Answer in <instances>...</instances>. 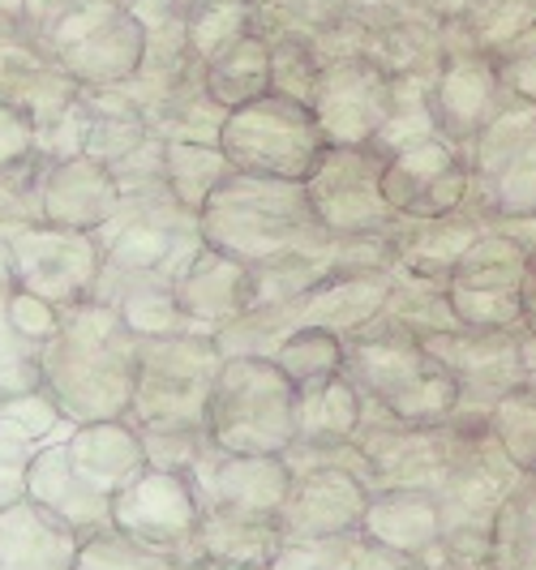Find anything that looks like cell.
Segmentation results:
<instances>
[{"label": "cell", "mask_w": 536, "mask_h": 570, "mask_svg": "<svg viewBox=\"0 0 536 570\" xmlns=\"http://www.w3.org/2000/svg\"><path fill=\"white\" fill-rule=\"evenodd\" d=\"M528 27H536V0H477V9L464 18V30L480 52H503Z\"/></svg>", "instance_id": "38"}, {"label": "cell", "mask_w": 536, "mask_h": 570, "mask_svg": "<svg viewBox=\"0 0 536 570\" xmlns=\"http://www.w3.org/2000/svg\"><path fill=\"white\" fill-rule=\"evenodd\" d=\"M60 438H65V433H60ZM60 438L43 442V446L30 455L27 498L39 502L48 514H57L60 523H69L86 541V537L113 528V498H104V493H95L90 485L78 481V472L69 468V459L60 451Z\"/></svg>", "instance_id": "23"}, {"label": "cell", "mask_w": 536, "mask_h": 570, "mask_svg": "<svg viewBox=\"0 0 536 570\" xmlns=\"http://www.w3.org/2000/svg\"><path fill=\"white\" fill-rule=\"evenodd\" d=\"M224 352L215 335H155L138 340V382L129 425L150 433H206V400Z\"/></svg>", "instance_id": "5"}, {"label": "cell", "mask_w": 536, "mask_h": 570, "mask_svg": "<svg viewBox=\"0 0 536 570\" xmlns=\"http://www.w3.org/2000/svg\"><path fill=\"white\" fill-rule=\"evenodd\" d=\"M266 43H271V95L310 104L318 73H322V60L313 52V43L310 39H296V35L266 39Z\"/></svg>", "instance_id": "40"}, {"label": "cell", "mask_w": 536, "mask_h": 570, "mask_svg": "<svg viewBox=\"0 0 536 570\" xmlns=\"http://www.w3.org/2000/svg\"><path fill=\"white\" fill-rule=\"evenodd\" d=\"M198 232L206 245L250 266L283 257H327L335 266V236L313 215V202L301 180L232 168L215 185V194L202 202Z\"/></svg>", "instance_id": "2"}, {"label": "cell", "mask_w": 536, "mask_h": 570, "mask_svg": "<svg viewBox=\"0 0 536 570\" xmlns=\"http://www.w3.org/2000/svg\"><path fill=\"white\" fill-rule=\"evenodd\" d=\"M343 356H348V343H343L339 331H327V326H296L271 352V361L288 373V382L296 391L343 373Z\"/></svg>", "instance_id": "31"}, {"label": "cell", "mask_w": 536, "mask_h": 570, "mask_svg": "<svg viewBox=\"0 0 536 570\" xmlns=\"http://www.w3.org/2000/svg\"><path fill=\"white\" fill-rule=\"evenodd\" d=\"M185 476L198 493L202 511L262 514V519L280 514L292 485L283 455H232L220 446H206Z\"/></svg>", "instance_id": "18"}, {"label": "cell", "mask_w": 536, "mask_h": 570, "mask_svg": "<svg viewBox=\"0 0 536 570\" xmlns=\"http://www.w3.org/2000/svg\"><path fill=\"white\" fill-rule=\"evenodd\" d=\"M519 326L536 340V245H528V271H524V296H519Z\"/></svg>", "instance_id": "51"}, {"label": "cell", "mask_w": 536, "mask_h": 570, "mask_svg": "<svg viewBox=\"0 0 536 570\" xmlns=\"http://www.w3.org/2000/svg\"><path fill=\"white\" fill-rule=\"evenodd\" d=\"M343 570H429V567H425V558L396 553V549L373 544L357 532V537H352V549H348V567Z\"/></svg>", "instance_id": "50"}, {"label": "cell", "mask_w": 536, "mask_h": 570, "mask_svg": "<svg viewBox=\"0 0 536 570\" xmlns=\"http://www.w3.org/2000/svg\"><path fill=\"white\" fill-rule=\"evenodd\" d=\"M425 347L459 382V407H477L480 400L494 407L510 386L524 382V340L515 331L451 326V331L425 335Z\"/></svg>", "instance_id": "17"}, {"label": "cell", "mask_w": 536, "mask_h": 570, "mask_svg": "<svg viewBox=\"0 0 536 570\" xmlns=\"http://www.w3.org/2000/svg\"><path fill=\"white\" fill-rule=\"evenodd\" d=\"M43 168H48V159L35 155L18 168L0 171V236H13V232L43 224V202H39Z\"/></svg>", "instance_id": "37"}, {"label": "cell", "mask_w": 536, "mask_h": 570, "mask_svg": "<svg viewBox=\"0 0 536 570\" xmlns=\"http://www.w3.org/2000/svg\"><path fill=\"white\" fill-rule=\"evenodd\" d=\"M4 317L22 331V335H30V340L48 343L52 335H57L60 326V309L57 305H48L43 296H35V292H13V301H9V309H4Z\"/></svg>", "instance_id": "48"}, {"label": "cell", "mask_w": 536, "mask_h": 570, "mask_svg": "<svg viewBox=\"0 0 536 570\" xmlns=\"http://www.w3.org/2000/svg\"><path fill=\"white\" fill-rule=\"evenodd\" d=\"M498 57V69H503V82L515 99L524 104H536V27H528L519 39H510Z\"/></svg>", "instance_id": "45"}, {"label": "cell", "mask_w": 536, "mask_h": 570, "mask_svg": "<svg viewBox=\"0 0 536 570\" xmlns=\"http://www.w3.org/2000/svg\"><path fill=\"white\" fill-rule=\"evenodd\" d=\"M0 9L4 13H22V0H0Z\"/></svg>", "instance_id": "55"}, {"label": "cell", "mask_w": 536, "mask_h": 570, "mask_svg": "<svg viewBox=\"0 0 536 570\" xmlns=\"http://www.w3.org/2000/svg\"><path fill=\"white\" fill-rule=\"evenodd\" d=\"M39 202H43V224L99 232L120 206V185L108 164L90 155H74V159H57L43 168Z\"/></svg>", "instance_id": "21"}, {"label": "cell", "mask_w": 536, "mask_h": 570, "mask_svg": "<svg viewBox=\"0 0 536 570\" xmlns=\"http://www.w3.org/2000/svg\"><path fill=\"white\" fill-rule=\"evenodd\" d=\"M343 9H352V13H378V9H396L403 0H339Z\"/></svg>", "instance_id": "54"}, {"label": "cell", "mask_w": 536, "mask_h": 570, "mask_svg": "<svg viewBox=\"0 0 536 570\" xmlns=\"http://www.w3.org/2000/svg\"><path fill=\"white\" fill-rule=\"evenodd\" d=\"M313 215L331 236H387L399 228L391 202L382 194V155L373 146H327L318 168L301 180Z\"/></svg>", "instance_id": "9"}, {"label": "cell", "mask_w": 536, "mask_h": 570, "mask_svg": "<svg viewBox=\"0 0 536 570\" xmlns=\"http://www.w3.org/2000/svg\"><path fill=\"white\" fill-rule=\"evenodd\" d=\"M232 164L224 150L211 142H164V180H168L172 198L185 210L198 215L202 202L215 194V185L224 180Z\"/></svg>", "instance_id": "32"}, {"label": "cell", "mask_w": 536, "mask_h": 570, "mask_svg": "<svg viewBox=\"0 0 536 570\" xmlns=\"http://www.w3.org/2000/svg\"><path fill=\"white\" fill-rule=\"evenodd\" d=\"M86 104V142L82 155L99 164H116L129 150H138L150 138V125L134 99H125L120 86H82Z\"/></svg>", "instance_id": "27"}, {"label": "cell", "mask_w": 536, "mask_h": 570, "mask_svg": "<svg viewBox=\"0 0 536 570\" xmlns=\"http://www.w3.org/2000/svg\"><path fill=\"white\" fill-rule=\"evenodd\" d=\"M327 146L331 142L313 120L310 104L283 99L271 90L232 108L220 129V150L232 168L280 180H305Z\"/></svg>", "instance_id": "6"}, {"label": "cell", "mask_w": 536, "mask_h": 570, "mask_svg": "<svg viewBox=\"0 0 536 570\" xmlns=\"http://www.w3.org/2000/svg\"><path fill=\"white\" fill-rule=\"evenodd\" d=\"M0 13H4V9H0Z\"/></svg>", "instance_id": "56"}, {"label": "cell", "mask_w": 536, "mask_h": 570, "mask_svg": "<svg viewBox=\"0 0 536 570\" xmlns=\"http://www.w3.org/2000/svg\"><path fill=\"white\" fill-rule=\"evenodd\" d=\"M69 421L60 416L57 400L39 386V391H30V395H18V400H4L0 403V433H9V438H22L30 446H43V442H52L60 433H69Z\"/></svg>", "instance_id": "41"}, {"label": "cell", "mask_w": 536, "mask_h": 570, "mask_svg": "<svg viewBox=\"0 0 536 570\" xmlns=\"http://www.w3.org/2000/svg\"><path fill=\"white\" fill-rule=\"evenodd\" d=\"M206 433L232 455H283L296 442V386L271 356H224L206 400Z\"/></svg>", "instance_id": "4"}, {"label": "cell", "mask_w": 536, "mask_h": 570, "mask_svg": "<svg viewBox=\"0 0 536 570\" xmlns=\"http://www.w3.org/2000/svg\"><path fill=\"white\" fill-rule=\"evenodd\" d=\"M35 451H39V446L0 433V507H13V502L27 498V472H30V455H35Z\"/></svg>", "instance_id": "49"}, {"label": "cell", "mask_w": 536, "mask_h": 570, "mask_svg": "<svg viewBox=\"0 0 536 570\" xmlns=\"http://www.w3.org/2000/svg\"><path fill=\"white\" fill-rule=\"evenodd\" d=\"M198 519H202V502L185 472L146 468L138 481H129L113 498L116 532L150 544V549H164V553H176L181 544H189Z\"/></svg>", "instance_id": "16"}, {"label": "cell", "mask_w": 536, "mask_h": 570, "mask_svg": "<svg viewBox=\"0 0 536 570\" xmlns=\"http://www.w3.org/2000/svg\"><path fill=\"white\" fill-rule=\"evenodd\" d=\"M331 146H369L396 112V78L366 52L322 65L310 99Z\"/></svg>", "instance_id": "11"}, {"label": "cell", "mask_w": 536, "mask_h": 570, "mask_svg": "<svg viewBox=\"0 0 536 570\" xmlns=\"http://www.w3.org/2000/svg\"><path fill=\"white\" fill-rule=\"evenodd\" d=\"M515 95L503 82L494 52L480 48H447L429 78V116L433 129L451 142L468 146L498 112H507Z\"/></svg>", "instance_id": "13"}, {"label": "cell", "mask_w": 536, "mask_h": 570, "mask_svg": "<svg viewBox=\"0 0 536 570\" xmlns=\"http://www.w3.org/2000/svg\"><path fill=\"white\" fill-rule=\"evenodd\" d=\"M74 570H185L172 553L150 549V544L134 541L116 528H104L95 537L78 544V562Z\"/></svg>", "instance_id": "36"}, {"label": "cell", "mask_w": 536, "mask_h": 570, "mask_svg": "<svg viewBox=\"0 0 536 570\" xmlns=\"http://www.w3.org/2000/svg\"><path fill=\"white\" fill-rule=\"evenodd\" d=\"M82 142H86V104H82V90H78V99H74L57 120H48V125L39 129V155H43L48 164L74 159V155H82Z\"/></svg>", "instance_id": "44"}, {"label": "cell", "mask_w": 536, "mask_h": 570, "mask_svg": "<svg viewBox=\"0 0 536 570\" xmlns=\"http://www.w3.org/2000/svg\"><path fill=\"white\" fill-rule=\"evenodd\" d=\"M176 301L198 335H220L227 322L254 309V271L250 262L202 240L189 271L176 279Z\"/></svg>", "instance_id": "20"}, {"label": "cell", "mask_w": 536, "mask_h": 570, "mask_svg": "<svg viewBox=\"0 0 536 570\" xmlns=\"http://www.w3.org/2000/svg\"><path fill=\"white\" fill-rule=\"evenodd\" d=\"M39 39L78 86L129 82L146 57V30L120 0L65 9L39 27Z\"/></svg>", "instance_id": "7"}, {"label": "cell", "mask_w": 536, "mask_h": 570, "mask_svg": "<svg viewBox=\"0 0 536 570\" xmlns=\"http://www.w3.org/2000/svg\"><path fill=\"white\" fill-rule=\"evenodd\" d=\"M361 412H366V395L348 373L301 386L296 391V438H305V442H352L357 429H361Z\"/></svg>", "instance_id": "28"}, {"label": "cell", "mask_w": 536, "mask_h": 570, "mask_svg": "<svg viewBox=\"0 0 536 570\" xmlns=\"http://www.w3.org/2000/svg\"><path fill=\"white\" fill-rule=\"evenodd\" d=\"M369 493L373 489L352 472V468H310L296 472L288 498L280 507L283 541H335V537H357L366 519Z\"/></svg>", "instance_id": "15"}, {"label": "cell", "mask_w": 536, "mask_h": 570, "mask_svg": "<svg viewBox=\"0 0 536 570\" xmlns=\"http://www.w3.org/2000/svg\"><path fill=\"white\" fill-rule=\"evenodd\" d=\"M82 86L69 78V69L60 65L48 43L27 27L22 13H0V99L13 104L18 112L35 120V129H43L48 120H57Z\"/></svg>", "instance_id": "14"}, {"label": "cell", "mask_w": 536, "mask_h": 570, "mask_svg": "<svg viewBox=\"0 0 536 570\" xmlns=\"http://www.w3.org/2000/svg\"><path fill=\"white\" fill-rule=\"evenodd\" d=\"M250 9H254L257 35H266V39L296 35L310 43H318L348 13L339 0H250Z\"/></svg>", "instance_id": "35"}, {"label": "cell", "mask_w": 536, "mask_h": 570, "mask_svg": "<svg viewBox=\"0 0 536 570\" xmlns=\"http://www.w3.org/2000/svg\"><path fill=\"white\" fill-rule=\"evenodd\" d=\"M283 544L280 519L232 511H202L189 544L172 558L185 570H266Z\"/></svg>", "instance_id": "19"}, {"label": "cell", "mask_w": 536, "mask_h": 570, "mask_svg": "<svg viewBox=\"0 0 536 570\" xmlns=\"http://www.w3.org/2000/svg\"><path fill=\"white\" fill-rule=\"evenodd\" d=\"M35 155H39V129H35V120L0 99V171L18 168V164H27Z\"/></svg>", "instance_id": "47"}, {"label": "cell", "mask_w": 536, "mask_h": 570, "mask_svg": "<svg viewBox=\"0 0 536 570\" xmlns=\"http://www.w3.org/2000/svg\"><path fill=\"white\" fill-rule=\"evenodd\" d=\"M361 537L373 544H387L396 553L425 558L442 541V507L433 489L417 485H387L369 493Z\"/></svg>", "instance_id": "24"}, {"label": "cell", "mask_w": 536, "mask_h": 570, "mask_svg": "<svg viewBox=\"0 0 536 570\" xmlns=\"http://www.w3.org/2000/svg\"><path fill=\"white\" fill-rule=\"evenodd\" d=\"M104 305H113L120 322L138 335V340H155V335H185L194 331V322L185 317L181 301H176V284L172 279H129V284L113 287L108 296H99ZM198 335V331H194Z\"/></svg>", "instance_id": "30"}, {"label": "cell", "mask_w": 536, "mask_h": 570, "mask_svg": "<svg viewBox=\"0 0 536 570\" xmlns=\"http://www.w3.org/2000/svg\"><path fill=\"white\" fill-rule=\"evenodd\" d=\"M528 245L510 228L480 232L447 275V301L459 326L472 331H515L524 296Z\"/></svg>", "instance_id": "8"}, {"label": "cell", "mask_w": 536, "mask_h": 570, "mask_svg": "<svg viewBox=\"0 0 536 570\" xmlns=\"http://www.w3.org/2000/svg\"><path fill=\"white\" fill-rule=\"evenodd\" d=\"M43 386V343L22 335L0 314V403Z\"/></svg>", "instance_id": "39"}, {"label": "cell", "mask_w": 536, "mask_h": 570, "mask_svg": "<svg viewBox=\"0 0 536 570\" xmlns=\"http://www.w3.org/2000/svg\"><path fill=\"white\" fill-rule=\"evenodd\" d=\"M348 549H352V537H335V541H283L275 562L266 570H343L348 567Z\"/></svg>", "instance_id": "43"}, {"label": "cell", "mask_w": 536, "mask_h": 570, "mask_svg": "<svg viewBox=\"0 0 536 570\" xmlns=\"http://www.w3.org/2000/svg\"><path fill=\"white\" fill-rule=\"evenodd\" d=\"M348 356L343 373L361 386V395L387 407L403 425H442L459 407V382L451 370L417 340L387 317H373L343 335Z\"/></svg>", "instance_id": "3"}, {"label": "cell", "mask_w": 536, "mask_h": 570, "mask_svg": "<svg viewBox=\"0 0 536 570\" xmlns=\"http://www.w3.org/2000/svg\"><path fill=\"white\" fill-rule=\"evenodd\" d=\"M18 292V271H13V249H9V236H0V314L9 309Z\"/></svg>", "instance_id": "52"}, {"label": "cell", "mask_w": 536, "mask_h": 570, "mask_svg": "<svg viewBox=\"0 0 536 570\" xmlns=\"http://www.w3.org/2000/svg\"><path fill=\"white\" fill-rule=\"evenodd\" d=\"M206 60H198L194 52L185 57L181 73L172 78L168 95L146 112V125L155 138L164 142H211L220 146V129L227 120V108L215 104V95L206 90Z\"/></svg>", "instance_id": "26"}, {"label": "cell", "mask_w": 536, "mask_h": 570, "mask_svg": "<svg viewBox=\"0 0 536 570\" xmlns=\"http://www.w3.org/2000/svg\"><path fill=\"white\" fill-rule=\"evenodd\" d=\"M82 4H108V0H52L48 13H43V22H52V18L65 13V9H82ZM120 4H125V0H120ZM43 22H39V27H43ZM35 35H39V30H35Z\"/></svg>", "instance_id": "53"}, {"label": "cell", "mask_w": 536, "mask_h": 570, "mask_svg": "<svg viewBox=\"0 0 536 570\" xmlns=\"http://www.w3.org/2000/svg\"><path fill=\"white\" fill-rule=\"evenodd\" d=\"M60 451L78 481L104 498H116L129 481H138L150 468L142 451V433L129 421H86L60 438Z\"/></svg>", "instance_id": "22"}, {"label": "cell", "mask_w": 536, "mask_h": 570, "mask_svg": "<svg viewBox=\"0 0 536 570\" xmlns=\"http://www.w3.org/2000/svg\"><path fill=\"white\" fill-rule=\"evenodd\" d=\"M142 433V451H146V463L150 468H164V472H189L202 459L211 442V433H150V429H138Z\"/></svg>", "instance_id": "42"}, {"label": "cell", "mask_w": 536, "mask_h": 570, "mask_svg": "<svg viewBox=\"0 0 536 570\" xmlns=\"http://www.w3.org/2000/svg\"><path fill=\"white\" fill-rule=\"evenodd\" d=\"M489 438L507 463L524 476H536V382L510 386L503 400L489 407Z\"/></svg>", "instance_id": "33"}, {"label": "cell", "mask_w": 536, "mask_h": 570, "mask_svg": "<svg viewBox=\"0 0 536 570\" xmlns=\"http://www.w3.org/2000/svg\"><path fill=\"white\" fill-rule=\"evenodd\" d=\"M254 30V9L250 0H189L185 13V43L198 60H211L232 39Z\"/></svg>", "instance_id": "34"}, {"label": "cell", "mask_w": 536, "mask_h": 570, "mask_svg": "<svg viewBox=\"0 0 536 570\" xmlns=\"http://www.w3.org/2000/svg\"><path fill=\"white\" fill-rule=\"evenodd\" d=\"M116 176V185H120V194H129V189H155V185H168L164 180V138H146L138 150H129L125 159H116L108 164Z\"/></svg>", "instance_id": "46"}, {"label": "cell", "mask_w": 536, "mask_h": 570, "mask_svg": "<svg viewBox=\"0 0 536 570\" xmlns=\"http://www.w3.org/2000/svg\"><path fill=\"white\" fill-rule=\"evenodd\" d=\"M382 194L403 219H447L464 210L472 194V168L464 146L429 134L421 142L391 150L382 159Z\"/></svg>", "instance_id": "10"}, {"label": "cell", "mask_w": 536, "mask_h": 570, "mask_svg": "<svg viewBox=\"0 0 536 570\" xmlns=\"http://www.w3.org/2000/svg\"><path fill=\"white\" fill-rule=\"evenodd\" d=\"M202 73H206V90L215 95V104H224L227 112L257 99V95H266L271 90V43H266V35L250 30V35L232 39L227 48H220L206 60Z\"/></svg>", "instance_id": "29"}, {"label": "cell", "mask_w": 536, "mask_h": 570, "mask_svg": "<svg viewBox=\"0 0 536 570\" xmlns=\"http://www.w3.org/2000/svg\"><path fill=\"white\" fill-rule=\"evenodd\" d=\"M138 382V335L104 301L60 309L57 335L43 343V391L69 425L125 421Z\"/></svg>", "instance_id": "1"}, {"label": "cell", "mask_w": 536, "mask_h": 570, "mask_svg": "<svg viewBox=\"0 0 536 570\" xmlns=\"http://www.w3.org/2000/svg\"><path fill=\"white\" fill-rule=\"evenodd\" d=\"M13 249V271L18 287L43 296L48 305L69 309L78 301H90V292L99 284V266H104V245L95 232L52 228V224H35L9 236Z\"/></svg>", "instance_id": "12"}, {"label": "cell", "mask_w": 536, "mask_h": 570, "mask_svg": "<svg viewBox=\"0 0 536 570\" xmlns=\"http://www.w3.org/2000/svg\"><path fill=\"white\" fill-rule=\"evenodd\" d=\"M82 537L39 502L0 507V570H74Z\"/></svg>", "instance_id": "25"}]
</instances>
